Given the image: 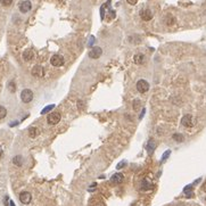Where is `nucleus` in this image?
Here are the masks:
<instances>
[{
  "label": "nucleus",
  "mask_w": 206,
  "mask_h": 206,
  "mask_svg": "<svg viewBox=\"0 0 206 206\" xmlns=\"http://www.w3.org/2000/svg\"><path fill=\"white\" fill-rule=\"evenodd\" d=\"M21 99L23 103L28 104V103H31L33 100V92L32 90L30 89H24L22 92H21Z\"/></svg>",
  "instance_id": "f257e3e1"
},
{
  "label": "nucleus",
  "mask_w": 206,
  "mask_h": 206,
  "mask_svg": "<svg viewBox=\"0 0 206 206\" xmlns=\"http://www.w3.org/2000/svg\"><path fill=\"white\" fill-rule=\"evenodd\" d=\"M133 61H134L137 65L144 64V61H145V55H144V54H137V55H134Z\"/></svg>",
  "instance_id": "4468645a"
},
{
  "label": "nucleus",
  "mask_w": 206,
  "mask_h": 206,
  "mask_svg": "<svg viewBox=\"0 0 206 206\" xmlns=\"http://www.w3.org/2000/svg\"><path fill=\"white\" fill-rule=\"evenodd\" d=\"M7 87H8V90H9L10 92H15V91H16V86H15V82H14V81H10Z\"/></svg>",
  "instance_id": "aec40b11"
},
{
  "label": "nucleus",
  "mask_w": 206,
  "mask_h": 206,
  "mask_svg": "<svg viewBox=\"0 0 206 206\" xmlns=\"http://www.w3.org/2000/svg\"><path fill=\"white\" fill-rule=\"evenodd\" d=\"M7 199H8V197H6V201H7ZM5 206H8V203H7V202H5Z\"/></svg>",
  "instance_id": "c756f323"
},
{
  "label": "nucleus",
  "mask_w": 206,
  "mask_h": 206,
  "mask_svg": "<svg viewBox=\"0 0 206 206\" xmlns=\"http://www.w3.org/2000/svg\"><path fill=\"white\" fill-rule=\"evenodd\" d=\"M55 108V105H50V106H47V107H45L42 111H41V114H47L48 112H50L51 109H54Z\"/></svg>",
  "instance_id": "5701e85b"
},
{
  "label": "nucleus",
  "mask_w": 206,
  "mask_h": 206,
  "mask_svg": "<svg viewBox=\"0 0 206 206\" xmlns=\"http://www.w3.org/2000/svg\"><path fill=\"white\" fill-rule=\"evenodd\" d=\"M129 41H130V42H132V43H134V45H138V43H140V42H141V38H140L139 35L134 34V35L129 36Z\"/></svg>",
  "instance_id": "f3484780"
},
{
  "label": "nucleus",
  "mask_w": 206,
  "mask_h": 206,
  "mask_svg": "<svg viewBox=\"0 0 206 206\" xmlns=\"http://www.w3.org/2000/svg\"><path fill=\"white\" fill-rule=\"evenodd\" d=\"M140 16H141V20L143 21H150L153 18V13L149 10V9H144L141 13H140Z\"/></svg>",
  "instance_id": "9d476101"
},
{
  "label": "nucleus",
  "mask_w": 206,
  "mask_h": 206,
  "mask_svg": "<svg viewBox=\"0 0 206 206\" xmlns=\"http://www.w3.org/2000/svg\"><path fill=\"white\" fill-rule=\"evenodd\" d=\"M13 163L16 165V166H22L23 165V157L21 155H17L13 158Z\"/></svg>",
  "instance_id": "dca6fc26"
},
{
  "label": "nucleus",
  "mask_w": 206,
  "mask_h": 206,
  "mask_svg": "<svg viewBox=\"0 0 206 206\" xmlns=\"http://www.w3.org/2000/svg\"><path fill=\"white\" fill-rule=\"evenodd\" d=\"M170 154H171V151H170V150H168V151H165V153L163 154V157H162V161H161V162L163 163V162H164V161H165V159H166V158L169 157V155H170Z\"/></svg>",
  "instance_id": "bb28decb"
},
{
  "label": "nucleus",
  "mask_w": 206,
  "mask_h": 206,
  "mask_svg": "<svg viewBox=\"0 0 206 206\" xmlns=\"http://www.w3.org/2000/svg\"><path fill=\"white\" fill-rule=\"evenodd\" d=\"M50 63H51L53 66L59 67V66L64 65V58H63L60 55H54V56L50 58Z\"/></svg>",
  "instance_id": "1a4fd4ad"
},
{
  "label": "nucleus",
  "mask_w": 206,
  "mask_h": 206,
  "mask_svg": "<svg viewBox=\"0 0 206 206\" xmlns=\"http://www.w3.org/2000/svg\"><path fill=\"white\" fill-rule=\"evenodd\" d=\"M9 204H10V206H15V204H14V202H11V201H10V203H9Z\"/></svg>",
  "instance_id": "7c9ffc66"
},
{
  "label": "nucleus",
  "mask_w": 206,
  "mask_h": 206,
  "mask_svg": "<svg viewBox=\"0 0 206 206\" xmlns=\"http://www.w3.org/2000/svg\"><path fill=\"white\" fill-rule=\"evenodd\" d=\"M126 1H128V3H130V5H132V6L138 2V0H126Z\"/></svg>",
  "instance_id": "cd10ccee"
},
{
  "label": "nucleus",
  "mask_w": 206,
  "mask_h": 206,
  "mask_svg": "<svg viewBox=\"0 0 206 206\" xmlns=\"http://www.w3.org/2000/svg\"><path fill=\"white\" fill-rule=\"evenodd\" d=\"M172 138H173V140H176L178 143H182L183 141V136L182 134H180V133H174L173 136H172Z\"/></svg>",
  "instance_id": "6ab92c4d"
},
{
  "label": "nucleus",
  "mask_w": 206,
  "mask_h": 206,
  "mask_svg": "<svg viewBox=\"0 0 206 206\" xmlns=\"http://www.w3.org/2000/svg\"><path fill=\"white\" fill-rule=\"evenodd\" d=\"M1 156H2V149H0V158H1Z\"/></svg>",
  "instance_id": "2f4dec72"
},
{
  "label": "nucleus",
  "mask_w": 206,
  "mask_h": 206,
  "mask_svg": "<svg viewBox=\"0 0 206 206\" xmlns=\"http://www.w3.org/2000/svg\"><path fill=\"white\" fill-rule=\"evenodd\" d=\"M149 188H150V182H148L147 179H145L144 182H143V187H141V189H143V190H148Z\"/></svg>",
  "instance_id": "b1692460"
},
{
  "label": "nucleus",
  "mask_w": 206,
  "mask_h": 206,
  "mask_svg": "<svg viewBox=\"0 0 206 206\" xmlns=\"http://www.w3.org/2000/svg\"><path fill=\"white\" fill-rule=\"evenodd\" d=\"M40 133V131H39V129L38 128H35V126H32V128H30L29 130V136L31 138H35V137H38V134Z\"/></svg>",
  "instance_id": "2eb2a0df"
},
{
  "label": "nucleus",
  "mask_w": 206,
  "mask_h": 206,
  "mask_svg": "<svg viewBox=\"0 0 206 206\" xmlns=\"http://www.w3.org/2000/svg\"><path fill=\"white\" fill-rule=\"evenodd\" d=\"M34 58V53L32 49H26L24 53H23V59L25 61H31L32 59Z\"/></svg>",
  "instance_id": "f8f14e48"
},
{
  "label": "nucleus",
  "mask_w": 206,
  "mask_h": 206,
  "mask_svg": "<svg viewBox=\"0 0 206 206\" xmlns=\"http://www.w3.org/2000/svg\"><path fill=\"white\" fill-rule=\"evenodd\" d=\"M125 164H126V162H125V161H124V162H121V163H120V164L118 165V169H122V168H123Z\"/></svg>",
  "instance_id": "c85d7f7f"
},
{
  "label": "nucleus",
  "mask_w": 206,
  "mask_h": 206,
  "mask_svg": "<svg viewBox=\"0 0 206 206\" xmlns=\"http://www.w3.org/2000/svg\"><path fill=\"white\" fill-rule=\"evenodd\" d=\"M165 22H166V24L171 25V24H173V23H174V18H173L171 15H168V17L165 18Z\"/></svg>",
  "instance_id": "393cba45"
},
{
  "label": "nucleus",
  "mask_w": 206,
  "mask_h": 206,
  "mask_svg": "<svg viewBox=\"0 0 206 206\" xmlns=\"http://www.w3.org/2000/svg\"><path fill=\"white\" fill-rule=\"evenodd\" d=\"M191 190H192V184H189L183 189V192L187 195V197H191Z\"/></svg>",
  "instance_id": "a211bd4d"
},
{
  "label": "nucleus",
  "mask_w": 206,
  "mask_h": 206,
  "mask_svg": "<svg viewBox=\"0 0 206 206\" xmlns=\"http://www.w3.org/2000/svg\"><path fill=\"white\" fill-rule=\"evenodd\" d=\"M60 113L58 112H53V113H50L49 115H48V118H47V122L49 123V124H51V125H55V124H57L59 121H60Z\"/></svg>",
  "instance_id": "f03ea898"
},
{
  "label": "nucleus",
  "mask_w": 206,
  "mask_h": 206,
  "mask_svg": "<svg viewBox=\"0 0 206 206\" xmlns=\"http://www.w3.org/2000/svg\"><path fill=\"white\" fill-rule=\"evenodd\" d=\"M181 123H182V125L186 126V128H191V126H194V120H192V116H191L190 114L184 115V116L182 118V120H181Z\"/></svg>",
  "instance_id": "6e6552de"
},
{
  "label": "nucleus",
  "mask_w": 206,
  "mask_h": 206,
  "mask_svg": "<svg viewBox=\"0 0 206 206\" xmlns=\"http://www.w3.org/2000/svg\"><path fill=\"white\" fill-rule=\"evenodd\" d=\"M18 8H20V11L23 13V14L29 13L30 10H31V8H32V3H31V1H29V0H24V1H22V2L20 3Z\"/></svg>",
  "instance_id": "0eeeda50"
},
{
  "label": "nucleus",
  "mask_w": 206,
  "mask_h": 206,
  "mask_svg": "<svg viewBox=\"0 0 206 206\" xmlns=\"http://www.w3.org/2000/svg\"><path fill=\"white\" fill-rule=\"evenodd\" d=\"M0 2L3 5V6H10L11 3H13V0H0Z\"/></svg>",
  "instance_id": "a878e982"
},
{
  "label": "nucleus",
  "mask_w": 206,
  "mask_h": 206,
  "mask_svg": "<svg viewBox=\"0 0 206 206\" xmlns=\"http://www.w3.org/2000/svg\"><path fill=\"white\" fill-rule=\"evenodd\" d=\"M31 74L33 76H35V78H42L45 75V70H43V67L41 65H35V66H33V68L31 71Z\"/></svg>",
  "instance_id": "39448f33"
},
{
  "label": "nucleus",
  "mask_w": 206,
  "mask_h": 206,
  "mask_svg": "<svg viewBox=\"0 0 206 206\" xmlns=\"http://www.w3.org/2000/svg\"><path fill=\"white\" fill-rule=\"evenodd\" d=\"M101 55H103V49L100 47H93L88 54V56L91 59H98Z\"/></svg>",
  "instance_id": "20e7f679"
},
{
  "label": "nucleus",
  "mask_w": 206,
  "mask_h": 206,
  "mask_svg": "<svg viewBox=\"0 0 206 206\" xmlns=\"http://www.w3.org/2000/svg\"><path fill=\"white\" fill-rule=\"evenodd\" d=\"M6 115H7V109H6L3 106H0V120L5 118Z\"/></svg>",
  "instance_id": "412c9836"
},
{
  "label": "nucleus",
  "mask_w": 206,
  "mask_h": 206,
  "mask_svg": "<svg viewBox=\"0 0 206 206\" xmlns=\"http://www.w3.org/2000/svg\"><path fill=\"white\" fill-rule=\"evenodd\" d=\"M20 201H21L22 204L29 205L31 203V201H32V196H31V194L29 191H23V192L20 194Z\"/></svg>",
  "instance_id": "423d86ee"
},
{
  "label": "nucleus",
  "mask_w": 206,
  "mask_h": 206,
  "mask_svg": "<svg viewBox=\"0 0 206 206\" xmlns=\"http://www.w3.org/2000/svg\"><path fill=\"white\" fill-rule=\"evenodd\" d=\"M156 149V141H155V139H153V138H150L149 140H148V144H147V151L149 155H151L153 153H154V150Z\"/></svg>",
  "instance_id": "9b49d317"
},
{
  "label": "nucleus",
  "mask_w": 206,
  "mask_h": 206,
  "mask_svg": "<svg viewBox=\"0 0 206 206\" xmlns=\"http://www.w3.org/2000/svg\"><path fill=\"white\" fill-rule=\"evenodd\" d=\"M137 90L140 92V93H146L148 90H149V83H148L146 80H139L137 82Z\"/></svg>",
  "instance_id": "7ed1b4c3"
},
{
  "label": "nucleus",
  "mask_w": 206,
  "mask_h": 206,
  "mask_svg": "<svg viewBox=\"0 0 206 206\" xmlns=\"http://www.w3.org/2000/svg\"><path fill=\"white\" fill-rule=\"evenodd\" d=\"M122 181H123V174H121V173H115L111 178V182L114 184H120V183H122Z\"/></svg>",
  "instance_id": "ddd939ff"
},
{
  "label": "nucleus",
  "mask_w": 206,
  "mask_h": 206,
  "mask_svg": "<svg viewBox=\"0 0 206 206\" xmlns=\"http://www.w3.org/2000/svg\"><path fill=\"white\" fill-rule=\"evenodd\" d=\"M140 104H141V101H140L139 99H134V100H133V109H134V111H138V109L140 108Z\"/></svg>",
  "instance_id": "4be33fe9"
}]
</instances>
